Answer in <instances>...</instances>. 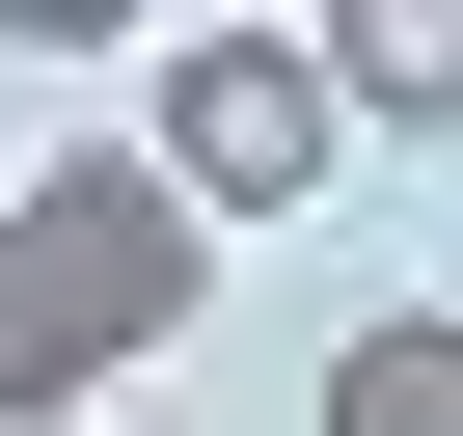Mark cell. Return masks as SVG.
Segmentation results:
<instances>
[{"instance_id":"6da1fadb","label":"cell","mask_w":463,"mask_h":436,"mask_svg":"<svg viewBox=\"0 0 463 436\" xmlns=\"http://www.w3.org/2000/svg\"><path fill=\"white\" fill-rule=\"evenodd\" d=\"M218 300V218L164 164H55V191H0V436H82L137 355H191Z\"/></svg>"},{"instance_id":"7a4b0ae2","label":"cell","mask_w":463,"mask_h":436,"mask_svg":"<svg viewBox=\"0 0 463 436\" xmlns=\"http://www.w3.org/2000/svg\"><path fill=\"white\" fill-rule=\"evenodd\" d=\"M191 218H300L327 164H354V109H327V28L300 0H218V28H164V137H137Z\"/></svg>"},{"instance_id":"3957f363","label":"cell","mask_w":463,"mask_h":436,"mask_svg":"<svg viewBox=\"0 0 463 436\" xmlns=\"http://www.w3.org/2000/svg\"><path fill=\"white\" fill-rule=\"evenodd\" d=\"M300 28H327L354 137H463V0H300Z\"/></svg>"},{"instance_id":"277c9868","label":"cell","mask_w":463,"mask_h":436,"mask_svg":"<svg viewBox=\"0 0 463 436\" xmlns=\"http://www.w3.org/2000/svg\"><path fill=\"white\" fill-rule=\"evenodd\" d=\"M300 436H463V300H382L354 355H327V409Z\"/></svg>"}]
</instances>
